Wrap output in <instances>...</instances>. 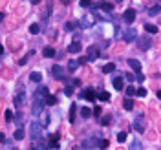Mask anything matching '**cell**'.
<instances>
[{"mask_svg": "<svg viewBox=\"0 0 161 150\" xmlns=\"http://www.w3.org/2000/svg\"><path fill=\"white\" fill-rule=\"evenodd\" d=\"M93 24H95V16L90 15V13H88V15H82L81 20H79V26H81L82 29H88V27H92Z\"/></svg>", "mask_w": 161, "mask_h": 150, "instance_id": "cell-1", "label": "cell"}, {"mask_svg": "<svg viewBox=\"0 0 161 150\" xmlns=\"http://www.w3.org/2000/svg\"><path fill=\"white\" fill-rule=\"evenodd\" d=\"M51 75H53L57 81H62V79L66 77V71H64V68H62V66L55 64V66H51Z\"/></svg>", "mask_w": 161, "mask_h": 150, "instance_id": "cell-2", "label": "cell"}, {"mask_svg": "<svg viewBox=\"0 0 161 150\" xmlns=\"http://www.w3.org/2000/svg\"><path fill=\"white\" fill-rule=\"evenodd\" d=\"M123 38H125V42H134V40L137 38V31H136L134 27H128V29H125Z\"/></svg>", "mask_w": 161, "mask_h": 150, "instance_id": "cell-3", "label": "cell"}, {"mask_svg": "<svg viewBox=\"0 0 161 150\" xmlns=\"http://www.w3.org/2000/svg\"><path fill=\"white\" fill-rule=\"evenodd\" d=\"M81 97H82V99H86V101H92V103H93L97 95H95V90H93V88H86V90H82V92H81Z\"/></svg>", "mask_w": 161, "mask_h": 150, "instance_id": "cell-4", "label": "cell"}, {"mask_svg": "<svg viewBox=\"0 0 161 150\" xmlns=\"http://www.w3.org/2000/svg\"><path fill=\"white\" fill-rule=\"evenodd\" d=\"M42 104H44V99H38V97L33 99V108H31L33 115H38V114L42 112Z\"/></svg>", "mask_w": 161, "mask_h": 150, "instance_id": "cell-5", "label": "cell"}, {"mask_svg": "<svg viewBox=\"0 0 161 150\" xmlns=\"http://www.w3.org/2000/svg\"><path fill=\"white\" fill-rule=\"evenodd\" d=\"M31 137H33V139H35V137H42V126H40L37 121L31 123Z\"/></svg>", "mask_w": 161, "mask_h": 150, "instance_id": "cell-6", "label": "cell"}, {"mask_svg": "<svg viewBox=\"0 0 161 150\" xmlns=\"http://www.w3.org/2000/svg\"><path fill=\"white\" fill-rule=\"evenodd\" d=\"M33 150H48V143L42 137H35L33 139Z\"/></svg>", "mask_w": 161, "mask_h": 150, "instance_id": "cell-7", "label": "cell"}, {"mask_svg": "<svg viewBox=\"0 0 161 150\" xmlns=\"http://www.w3.org/2000/svg\"><path fill=\"white\" fill-rule=\"evenodd\" d=\"M123 20H125L126 24H132V22L136 20V9H126V11L123 13Z\"/></svg>", "mask_w": 161, "mask_h": 150, "instance_id": "cell-8", "label": "cell"}, {"mask_svg": "<svg viewBox=\"0 0 161 150\" xmlns=\"http://www.w3.org/2000/svg\"><path fill=\"white\" fill-rule=\"evenodd\" d=\"M99 59V49H97V46H90L88 48V57H86V60H97Z\"/></svg>", "mask_w": 161, "mask_h": 150, "instance_id": "cell-9", "label": "cell"}, {"mask_svg": "<svg viewBox=\"0 0 161 150\" xmlns=\"http://www.w3.org/2000/svg\"><path fill=\"white\" fill-rule=\"evenodd\" d=\"M141 117H143V115H139V117L134 121V130H136V132H139V134H143V132H145V121H143Z\"/></svg>", "mask_w": 161, "mask_h": 150, "instance_id": "cell-10", "label": "cell"}, {"mask_svg": "<svg viewBox=\"0 0 161 150\" xmlns=\"http://www.w3.org/2000/svg\"><path fill=\"white\" fill-rule=\"evenodd\" d=\"M139 46H141V49H148L152 46L150 37H139Z\"/></svg>", "mask_w": 161, "mask_h": 150, "instance_id": "cell-11", "label": "cell"}, {"mask_svg": "<svg viewBox=\"0 0 161 150\" xmlns=\"http://www.w3.org/2000/svg\"><path fill=\"white\" fill-rule=\"evenodd\" d=\"M128 64H130V68H132L136 73L141 71V62H139V60H136V59H128Z\"/></svg>", "mask_w": 161, "mask_h": 150, "instance_id": "cell-12", "label": "cell"}, {"mask_svg": "<svg viewBox=\"0 0 161 150\" xmlns=\"http://www.w3.org/2000/svg\"><path fill=\"white\" fill-rule=\"evenodd\" d=\"M38 117H40V119H38V125H40L42 128H44V126H48V123H49L48 114H46V112H40V114H38Z\"/></svg>", "mask_w": 161, "mask_h": 150, "instance_id": "cell-13", "label": "cell"}, {"mask_svg": "<svg viewBox=\"0 0 161 150\" xmlns=\"http://www.w3.org/2000/svg\"><path fill=\"white\" fill-rule=\"evenodd\" d=\"M42 55H44L46 59H51V57H55V49H53V46H46V48L42 49Z\"/></svg>", "mask_w": 161, "mask_h": 150, "instance_id": "cell-14", "label": "cell"}, {"mask_svg": "<svg viewBox=\"0 0 161 150\" xmlns=\"http://www.w3.org/2000/svg\"><path fill=\"white\" fill-rule=\"evenodd\" d=\"M75 115H77V104H71L70 106V114H68V121L75 123Z\"/></svg>", "mask_w": 161, "mask_h": 150, "instance_id": "cell-15", "label": "cell"}, {"mask_svg": "<svg viewBox=\"0 0 161 150\" xmlns=\"http://www.w3.org/2000/svg\"><path fill=\"white\" fill-rule=\"evenodd\" d=\"M68 51H70V53H79V51H81V44H79V42H71V44L68 46Z\"/></svg>", "mask_w": 161, "mask_h": 150, "instance_id": "cell-16", "label": "cell"}, {"mask_svg": "<svg viewBox=\"0 0 161 150\" xmlns=\"http://www.w3.org/2000/svg\"><path fill=\"white\" fill-rule=\"evenodd\" d=\"M44 103H46L48 106H53V104H57V97H53V95H46V97H44Z\"/></svg>", "mask_w": 161, "mask_h": 150, "instance_id": "cell-17", "label": "cell"}, {"mask_svg": "<svg viewBox=\"0 0 161 150\" xmlns=\"http://www.w3.org/2000/svg\"><path fill=\"white\" fill-rule=\"evenodd\" d=\"M101 9H103V11H106V13H112L114 4H110V2H103V4H101Z\"/></svg>", "mask_w": 161, "mask_h": 150, "instance_id": "cell-18", "label": "cell"}, {"mask_svg": "<svg viewBox=\"0 0 161 150\" xmlns=\"http://www.w3.org/2000/svg\"><path fill=\"white\" fill-rule=\"evenodd\" d=\"M79 66H81V64H79V62H77L75 59H71V60L68 62V70H70V71H75V70H77Z\"/></svg>", "mask_w": 161, "mask_h": 150, "instance_id": "cell-19", "label": "cell"}, {"mask_svg": "<svg viewBox=\"0 0 161 150\" xmlns=\"http://www.w3.org/2000/svg\"><path fill=\"white\" fill-rule=\"evenodd\" d=\"M114 70H115V64H114V62H108V64L103 66V71H104V73H112Z\"/></svg>", "mask_w": 161, "mask_h": 150, "instance_id": "cell-20", "label": "cell"}, {"mask_svg": "<svg viewBox=\"0 0 161 150\" xmlns=\"http://www.w3.org/2000/svg\"><path fill=\"white\" fill-rule=\"evenodd\" d=\"M114 88L115 90H123V77H115L114 79Z\"/></svg>", "mask_w": 161, "mask_h": 150, "instance_id": "cell-21", "label": "cell"}, {"mask_svg": "<svg viewBox=\"0 0 161 150\" xmlns=\"http://www.w3.org/2000/svg\"><path fill=\"white\" fill-rule=\"evenodd\" d=\"M22 101H24V90H22V93H18V95L15 97V106L20 108V106H22Z\"/></svg>", "mask_w": 161, "mask_h": 150, "instance_id": "cell-22", "label": "cell"}, {"mask_svg": "<svg viewBox=\"0 0 161 150\" xmlns=\"http://www.w3.org/2000/svg\"><path fill=\"white\" fill-rule=\"evenodd\" d=\"M13 137H15L16 141H20V139L24 137V130H22V126H18V128L15 130V134H13Z\"/></svg>", "mask_w": 161, "mask_h": 150, "instance_id": "cell-23", "label": "cell"}, {"mask_svg": "<svg viewBox=\"0 0 161 150\" xmlns=\"http://www.w3.org/2000/svg\"><path fill=\"white\" fill-rule=\"evenodd\" d=\"M130 150H143L141 141H139V139H134V141H132V145H130Z\"/></svg>", "mask_w": 161, "mask_h": 150, "instance_id": "cell-24", "label": "cell"}, {"mask_svg": "<svg viewBox=\"0 0 161 150\" xmlns=\"http://www.w3.org/2000/svg\"><path fill=\"white\" fill-rule=\"evenodd\" d=\"M29 79H31L33 82H40V81H42V75H40L38 71H33V73L29 75Z\"/></svg>", "mask_w": 161, "mask_h": 150, "instance_id": "cell-25", "label": "cell"}, {"mask_svg": "<svg viewBox=\"0 0 161 150\" xmlns=\"http://www.w3.org/2000/svg\"><path fill=\"white\" fill-rule=\"evenodd\" d=\"M97 99L99 101H110V93L108 92H99L97 93Z\"/></svg>", "mask_w": 161, "mask_h": 150, "instance_id": "cell-26", "label": "cell"}, {"mask_svg": "<svg viewBox=\"0 0 161 150\" xmlns=\"http://www.w3.org/2000/svg\"><path fill=\"white\" fill-rule=\"evenodd\" d=\"M75 27H77V22H66V24H64V29H66V31H73Z\"/></svg>", "mask_w": 161, "mask_h": 150, "instance_id": "cell-27", "label": "cell"}, {"mask_svg": "<svg viewBox=\"0 0 161 150\" xmlns=\"http://www.w3.org/2000/svg\"><path fill=\"white\" fill-rule=\"evenodd\" d=\"M145 29L148 33H158V26H154V24H145Z\"/></svg>", "mask_w": 161, "mask_h": 150, "instance_id": "cell-28", "label": "cell"}, {"mask_svg": "<svg viewBox=\"0 0 161 150\" xmlns=\"http://www.w3.org/2000/svg\"><path fill=\"white\" fill-rule=\"evenodd\" d=\"M123 106H125V110H132V108H134V101H132V99H125Z\"/></svg>", "mask_w": 161, "mask_h": 150, "instance_id": "cell-29", "label": "cell"}, {"mask_svg": "<svg viewBox=\"0 0 161 150\" xmlns=\"http://www.w3.org/2000/svg\"><path fill=\"white\" fill-rule=\"evenodd\" d=\"M38 31H40V26H38V24H31V26H29V33H33V35H37Z\"/></svg>", "mask_w": 161, "mask_h": 150, "instance_id": "cell-30", "label": "cell"}, {"mask_svg": "<svg viewBox=\"0 0 161 150\" xmlns=\"http://www.w3.org/2000/svg\"><path fill=\"white\" fill-rule=\"evenodd\" d=\"M81 115H82L84 119H88V117L92 115V110H90V108H81Z\"/></svg>", "mask_w": 161, "mask_h": 150, "instance_id": "cell-31", "label": "cell"}, {"mask_svg": "<svg viewBox=\"0 0 161 150\" xmlns=\"http://www.w3.org/2000/svg\"><path fill=\"white\" fill-rule=\"evenodd\" d=\"M4 117H5V123H11V121H13V112H11V110H5Z\"/></svg>", "mask_w": 161, "mask_h": 150, "instance_id": "cell-32", "label": "cell"}, {"mask_svg": "<svg viewBox=\"0 0 161 150\" xmlns=\"http://www.w3.org/2000/svg\"><path fill=\"white\" fill-rule=\"evenodd\" d=\"M13 121H15L18 126H22V123H24V117H22V114H16V117H13Z\"/></svg>", "mask_w": 161, "mask_h": 150, "instance_id": "cell-33", "label": "cell"}, {"mask_svg": "<svg viewBox=\"0 0 161 150\" xmlns=\"http://www.w3.org/2000/svg\"><path fill=\"white\" fill-rule=\"evenodd\" d=\"M110 123H112V117H110V115H104V117L101 119V125H103V126H108Z\"/></svg>", "mask_w": 161, "mask_h": 150, "instance_id": "cell-34", "label": "cell"}, {"mask_svg": "<svg viewBox=\"0 0 161 150\" xmlns=\"http://www.w3.org/2000/svg\"><path fill=\"white\" fill-rule=\"evenodd\" d=\"M117 141H119V143H125V141H126V132H119V134H117Z\"/></svg>", "mask_w": 161, "mask_h": 150, "instance_id": "cell-35", "label": "cell"}, {"mask_svg": "<svg viewBox=\"0 0 161 150\" xmlns=\"http://www.w3.org/2000/svg\"><path fill=\"white\" fill-rule=\"evenodd\" d=\"M64 95H66V97H71V95H73V88H71V86H66V88H64Z\"/></svg>", "mask_w": 161, "mask_h": 150, "instance_id": "cell-36", "label": "cell"}, {"mask_svg": "<svg viewBox=\"0 0 161 150\" xmlns=\"http://www.w3.org/2000/svg\"><path fill=\"white\" fill-rule=\"evenodd\" d=\"M125 92H126V95H136V88L134 86H126Z\"/></svg>", "mask_w": 161, "mask_h": 150, "instance_id": "cell-37", "label": "cell"}, {"mask_svg": "<svg viewBox=\"0 0 161 150\" xmlns=\"http://www.w3.org/2000/svg\"><path fill=\"white\" fill-rule=\"evenodd\" d=\"M136 93H137L139 97H145V95H147V88H143V86H141L139 90H136Z\"/></svg>", "mask_w": 161, "mask_h": 150, "instance_id": "cell-38", "label": "cell"}, {"mask_svg": "<svg viewBox=\"0 0 161 150\" xmlns=\"http://www.w3.org/2000/svg\"><path fill=\"white\" fill-rule=\"evenodd\" d=\"M99 147H101V148H108V147H110V141H108V139H103V141H99Z\"/></svg>", "mask_w": 161, "mask_h": 150, "instance_id": "cell-39", "label": "cell"}, {"mask_svg": "<svg viewBox=\"0 0 161 150\" xmlns=\"http://www.w3.org/2000/svg\"><path fill=\"white\" fill-rule=\"evenodd\" d=\"M148 13H150L152 16H154V15H158V13H159V5H154V7H150V11H148Z\"/></svg>", "mask_w": 161, "mask_h": 150, "instance_id": "cell-40", "label": "cell"}, {"mask_svg": "<svg viewBox=\"0 0 161 150\" xmlns=\"http://www.w3.org/2000/svg\"><path fill=\"white\" fill-rule=\"evenodd\" d=\"M79 4H81V7H90L92 5V0H81Z\"/></svg>", "mask_w": 161, "mask_h": 150, "instance_id": "cell-41", "label": "cell"}, {"mask_svg": "<svg viewBox=\"0 0 161 150\" xmlns=\"http://www.w3.org/2000/svg\"><path fill=\"white\" fill-rule=\"evenodd\" d=\"M136 79H137V81H139V82H143V81H145V75H141V71H139V73H137V75H136Z\"/></svg>", "mask_w": 161, "mask_h": 150, "instance_id": "cell-42", "label": "cell"}, {"mask_svg": "<svg viewBox=\"0 0 161 150\" xmlns=\"http://www.w3.org/2000/svg\"><path fill=\"white\" fill-rule=\"evenodd\" d=\"M79 40H81V35H79V33H75V35H73V42H79Z\"/></svg>", "mask_w": 161, "mask_h": 150, "instance_id": "cell-43", "label": "cell"}, {"mask_svg": "<svg viewBox=\"0 0 161 150\" xmlns=\"http://www.w3.org/2000/svg\"><path fill=\"white\" fill-rule=\"evenodd\" d=\"M71 84H73V86H81V81H79V79H73Z\"/></svg>", "mask_w": 161, "mask_h": 150, "instance_id": "cell-44", "label": "cell"}, {"mask_svg": "<svg viewBox=\"0 0 161 150\" xmlns=\"http://www.w3.org/2000/svg\"><path fill=\"white\" fill-rule=\"evenodd\" d=\"M92 114H95V115H101V108H99V106H97V108H95V110H93V112H92Z\"/></svg>", "mask_w": 161, "mask_h": 150, "instance_id": "cell-45", "label": "cell"}, {"mask_svg": "<svg viewBox=\"0 0 161 150\" xmlns=\"http://www.w3.org/2000/svg\"><path fill=\"white\" fill-rule=\"evenodd\" d=\"M4 141H5V136H4V134L0 132V143H4Z\"/></svg>", "mask_w": 161, "mask_h": 150, "instance_id": "cell-46", "label": "cell"}, {"mask_svg": "<svg viewBox=\"0 0 161 150\" xmlns=\"http://www.w3.org/2000/svg\"><path fill=\"white\" fill-rule=\"evenodd\" d=\"M4 16H5V15H4V13H2V11H0V22H2V20H4Z\"/></svg>", "mask_w": 161, "mask_h": 150, "instance_id": "cell-47", "label": "cell"}, {"mask_svg": "<svg viewBox=\"0 0 161 150\" xmlns=\"http://www.w3.org/2000/svg\"><path fill=\"white\" fill-rule=\"evenodd\" d=\"M29 2H31V4H35V5H37V4H38V2H40V0H29Z\"/></svg>", "mask_w": 161, "mask_h": 150, "instance_id": "cell-48", "label": "cell"}, {"mask_svg": "<svg viewBox=\"0 0 161 150\" xmlns=\"http://www.w3.org/2000/svg\"><path fill=\"white\" fill-rule=\"evenodd\" d=\"M2 53H4V46L0 44V55H2Z\"/></svg>", "mask_w": 161, "mask_h": 150, "instance_id": "cell-49", "label": "cell"}, {"mask_svg": "<svg viewBox=\"0 0 161 150\" xmlns=\"http://www.w3.org/2000/svg\"><path fill=\"white\" fill-rule=\"evenodd\" d=\"M13 150H18V148H13Z\"/></svg>", "mask_w": 161, "mask_h": 150, "instance_id": "cell-50", "label": "cell"}]
</instances>
